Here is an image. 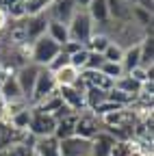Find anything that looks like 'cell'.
I'll return each instance as SVG.
<instances>
[{"instance_id": "25", "label": "cell", "mask_w": 154, "mask_h": 156, "mask_svg": "<svg viewBox=\"0 0 154 156\" xmlns=\"http://www.w3.org/2000/svg\"><path fill=\"white\" fill-rule=\"evenodd\" d=\"M122 67H124V74H128L130 69L139 67V44L132 46V48H126L124 50V56H122Z\"/></svg>"}, {"instance_id": "11", "label": "cell", "mask_w": 154, "mask_h": 156, "mask_svg": "<svg viewBox=\"0 0 154 156\" xmlns=\"http://www.w3.org/2000/svg\"><path fill=\"white\" fill-rule=\"evenodd\" d=\"M115 143H117V141H115L109 132L100 130L91 139V154L89 156H111V150H113Z\"/></svg>"}, {"instance_id": "14", "label": "cell", "mask_w": 154, "mask_h": 156, "mask_svg": "<svg viewBox=\"0 0 154 156\" xmlns=\"http://www.w3.org/2000/svg\"><path fill=\"white\" fill-rule=\"evenodd\" d=\"M106 9H109V20H113V22H130L132 7L124 0H106Z\"/></svg>"}, {"instance_id": "2", "label": "cell", "mask_w": 154, "mask_h": 156, "mask_svg": "<svg viewBox=\"0 0 154 156\" xmlns=\"http://www.w3.org/2000/svg\"><path fill=\"white\" fill-rule=\"evenodd\" d=\"M59 52H61V46L56 41H52L48 35H44V37L37 39V41L30 44V63L39 65V67H48L50 61Z\"/></svg>"}, {"instance_id": "13", "label": "cell", "mask_w": 154, "mask_h": 156, "mask_svg": "<svg viewBox=\"0 0 154 156\" xmlns=\"http://www.w3.org/2000/svg\"><path fill=\"white\" fill-rule=\"evenodd\" d=\"M33 152L37 156H61L59 152V139L56 136H39V139H35L33 143Z\"/></svg>"}, {"instance_id": "10", "label": "cell", "mask_w": 154, "mask_h": 156, "mask_svg": "<svg viewBox=\"0 0 154 156\" xmlns=\"http://www.w3.org/2000/svg\"><path fill=\"white\" fill-rule=\"evenodd\" d=\"M56 93H59L61 102L65 106H70L74 113H81L85 111V91L76 89V87H56Z\"/></svg>"}, {"instance_id": "23", "label": "cell", "mask_w": 154, "mask_h": 156, "mask_svg": "<svg viewBox=\"0 0 154 156\" xmlns=\"http://www.w3.org/2000/svg\"><path fill=\"white\" fill-rule=\"evenodd\" d=\"M63 102H61V98H59V93H50L48 98H44V100L39 102V104H35V106H30V108H35V111H39V113H46V115H52L56 108H59Z\"/></svg>"}, {"instance_id": "20", "label": "cell", "mask_w": 154, "mask_h": 156, "mask_svg": "<svg viewBox=\"0 0 154 156\" xmlns=\"http://www.w3.org/2000/svg\"><path fill=\"white\" fill-rule=\"evenodd\" d=\"M89 17L93 20V24H102L109 20V9H106V0H91L89 7L85 9Z\"/></svg>"}, {"instance_id": "35", "label": "cell", "mask_w": 154, "mask_h": 156, "mask_svg": "<svg viewBox=\"0 0 154 156\" xmlns=\"http://www.w3.org/2000/svg\"><path fill=\"white\" fill-rule=\"evenodd\" d=\"M134 150H132V143L130 141H117L111 150V156H130Z\"/></svg>"}, {"instance_id": "15", "label": "cell", "mask_w": 154, "mask_h": 156, "mask_svg": "<svg viewBox=\"0 0 154 156\" xmlns=\"http://www.w3.org/2000/svg\"><path fill=\"white\" fill-rule=\"evenodd\" d=\"M0 95H2V100H5L7 104H9V102H15V100H26V98L22 95L20 85H17V80H15L13 74H9L7 80L0 85Z\"/></svg>"}, {"instance_id": "1", "label": "cell", "mask_w": 154, "mask_h": 156, "mask_svg": "<svg viewBox=\"0 0 154 156\" xmlns=\"http://www.w3.org/2000/svg\"><path fill=\"white\" fill-rule=\"evenodd\" d=\"M67 33H70V41H76L81 46H85L91 39V35H93V20L89 17V13L85 9H76V13L67 22Z\"/></svg>"}, {"instance_id": "18", "label": "cell", "mask_w": 154, "mask_h": 156, "mask_svg": "<svg viewBox=\"0 0 154 156\" xmlns=\"http://www.w3.org/2000/svg\"><path fill=\"white\" fill-rule=\"evenodd\" d=\"M74 134H76V115H70V117H65V119L56 122L52 136H56L59 141H63V139H70V136H74Z\"/></svg>"}, {"instance_id": "40", "label": "cell", "mask_w": 154, "mask_h": 156, "mask_svg": "<svg viewBox=\"0 0 154 156\" xmlns=\"http://www.w3.org/2000/svg\"><path fill=\"white\" fill-rule=\"evenodd\" d=\"M74 2H76V9H87L91 0H74Z\"/></svg>"}, {"instance_id": "8", "label": "cell", "mask_w": 154, "mask_h": 156, "mask_svg": "<svg viewBox=\"0 0 154 156\" xmlns=\"http://www.w3.org/2000/svg\"><path fill=\"white\" fill-rule=\"evenodd\" d=\"M74 13H76L74 0H52L50 7L46 9L48 20H54V22H61V24H67Z\"/></svg>"}, {"instance_id": "33", "label": "cell", "mask_w": 154, "mask_h": 156, "mask_svg": "<svg viewBox=\"0 0 154 156\" xmlns=\"http://www.w3.org/2000/svg\"><path fill=\"white\" fill-rule=\"evenodd\" d=\"M124 106H120V104H115V102H111V100H104V102H100L95 108H91L98 117H104V115H109V113H113V111H122Z\"/></svg>"}, {"instance_id": "41", "label": "cell", "mask_w": 154, "mask_h": 156, "mask_svg": "<svg viewBox=\"0 0 154 156\" xmlns=\"http://www.w3.org/2000/svg\"><path fill=\"white\" fill-rule=\"evenodd\" d=\"M5 128H7V122H2V119H0V134L5 132Z\"/></svg>"}, {"instance_id": "39", "label": "cell", "mask_w": 154, "mask_h": 156, "mask_svg": "<svg viewBox=\"0 0 154 156\" xmlns=\"http://www.w3.org/2000/svg\"><path fill=\"white\" fill-rule=\"evenodd\" d=\"M5 111H7V102L2 100V95H0V119L5 122Z\"/></svg>"}, {"instance_id": "34", "label": "cell", "mask_w": 154, "mask_h": 156, "mask_svg": "<svg viewBox=\"0 0 154 156\" xmlns=\"http://www.w3.org/2000/svg\"><path fill=\"white\" fill-rule=\"evenodd\" d=\"M65 65H70V56L61 50V52H59V54H56L52 61H50V65H48L46 69H50V72L54 74V72H59V69H61V67H65Z\"/></svg>"}, {"instance_id": "3", "label": "cell", "mask_w": 154, "mask_h": 156, "mask_svg": "<svg viewBox=\"0 0 154 156\" xmlns=\"http://www.w3.org/2000/svg\"><path fill=\"white\" fill-rule=\"evenodd\" d=\"M100 130H102V122H100V117L93 111L85 108L81 113H76V136L91 141Z\"/></svg>"}, {"instance_id": "17", "label": "cell", "mask_w": 154, "mask_h": 156, "mask_svg": "<svg viewBox=\"0 0 154 156\" xmlns=\"http://www.w3.org/2000/svg\"><path fill=\"white\" fill-rule=\"evenodd\" d=\"M78 78H81V72L76 69V67H72V65H65L59 72H54L56 87H74L76 83H78Z\"/></svg>"}, {"instance_id": "7", "label": "cell", "mask_w": 154, "mask_h": 156, "mask_svg": "<svg viewBox=\"0 0 154 156\" xmlns=\"http://www.w3.org/2000/svg\"><path fill=\"white\" fill-rule=\"evenodd\" d=\"M48 22H50V20H48L46 13L24 17V35H26V44H33V41H37L39 37H44L46 30H48Z\"/></svg>"}, {"instance_id": "44", "label": "cell", "mask_w": 154, "mask_h": 156, "mask_svg": "<svg viewBox=\"0 0 154 156\" xmlns=\"http://www.w3.org/2000/svg\"><path fill=\"white\" fill-rule=\"evenodd\" d=\"M0 44H2V35H0Z\"/></svg>"}, {"instance_id": "32", "label": "cell", "mask_w": 154, "mask_h": 156, "mask_svg": "<svg viewBox=\"0 0 154 156\" xmlns=\"http://www.w3.org/2000/svg\"><path fill=\"white\" fill-rule=\"evenodd\" d=\"M87 56H89V50H87V48H83V50H78V52H74V54L70 56V65L76 67L78 72H83V69H85V63H87Z\"/></svg>"}, {"instance_id": "9", "label": "cell", "mask_w": 154, "mask_h": 156, "mask_svg": "<svg viewBox=\"0 0 154 156\" xmlns=\"http://www.w3.org/2000/svg\"><path fill=\"white\" fill-rule=\"evenodd\" d=\"M61 156H89L91 154V141L81 139V136H70V139L59 141Z\"/></svg>"}, {"instance_id": "4", "label": "cell", "mask_w": 154, "mask_h": 156, "mask_svg": "<svg viewBox=\"0 0 154 156\" xmlns=\"http://www.w3.org/2000/svg\"><path fill=\"white\" fill-rule=\"evenodd\" d=\"M56 91V83H54V74L46 67L39 69V74H37V80H35V87H33V93L28 98V104L35 106V104H39L44 98H48L50 93Z\"/></svg>"}, {"instance_id": "27", "label": "cell", "mask_w": 154, "mask_h": 156, "mask_svg": "<svg viewBox=\"0 0 154 156\" xmlns=\"http://www.w3.org/2000/svg\"><path fill=\"white\" fill-rule=\"evenodd\" d=\"M7 124H9L11 128H15V130H28V124H30V108H24V111H20V113L11 115L9 119H7Z\"/></svg>"}, {"instance_id": "36", "label": "cell", "mask_w": 154, "mask_h": 156, "mask_svg": "<svg viewBox=\"0 0 154 156\" xmlns=\"http://www.w3.org/2000/svg\"><path fill=\"white\" fill-rule=\"evenodd\" d=\"M102 65H104V56L98 54V52H89L87 63H85V69H100Z\"/></svg>"}, {"instance_id": "6", "label": "cell", "mask_w": 154, "mask_h": 156, "mask_svg": "<svg viewBox=\"0 0 154 156\" xmlns=\"http://www.w3.org/2000/svg\"><path fill=\"white\" fill-rule=\"evenodd\" d=\"M39 65H35V63H26V65H22L20 69H15L13 72V76H15V80H17V85H20V91H22V95L26 98H30V93H33V87H35V80H37V74H39Z\"/></svg>"}, {"instance_id": "31", "label": "cell", "mask_w": 154, "mask_h": 156, "mask_svg": "<svg viewBox=\"0 0 154 156\" xmlns=\"http://www.w3.org/2000/svg\"><path fill=\"white\" fill-rule=\"evenodd\" d=\"M102 56H104V61H109V63H122V56H124V50L117 46V44H109L106 46V50L102 52Z\"/></svg>"}, {"instance_id": "16", "label": "cell", "mask_w": 154, "mask_h": 156, "mask_svg": "<svg viewBox=\"0 0 154 156\" xmlns=\"http://www.w3.org/2000/svg\"><path fill=\"white\" fill-rule=\"evenodd\" d=\"M139 67H154V37L145 35L143 41L139 44Z\"/></svg>"}, {"instance_id": "43", "label": "cell", "mask_w": 154, "mask_h": 156, "mask_svg": "<svg viewBox=\"0 0 154 156\" xmlns=\"http://www.w3.org/2000/svg\"><path fill=\"white\" fill-rule=\"evenodd\" d=\"M130 156H141V154H139V152H132V154H130Z\"/></svg>"}, {"instance_id": "26", "label": "cell", "mask_w": 154, "mask_h": 156, "mask_svg": "<svg viewBox=\"0 0 154 156\" xmlns=\"http://www.w3.org/2000/svg\"><path fill=\"white\" fill-rule=\"evenodd\" d=\"M109 44H111V39H109L106 35H102V33H93L91 39L85 44V48H87L89 52H98V54H102V52L106 50Z\"/></svg>"}, {"instance_id": "19", "label": "cell", "mask_w": 154, "mask_h": 156, "mask_svg": "<svg viewBox=\"0 0 154 156\" xmlns=\"http://www.w3.org/2000/svg\"><path fill=\"white\" fill-rule=\"evenodd\" d=\"M46 35L52 39V41H56L59 46L67 44L70 41V33H67V24H61V22H54V20H50L48 22V30Z\"/></svg>"}, {"instance_id": "24", "label": "cell", "mask_w": 154, "mask_h": 156, "mask_svg": "<svg viewBox=\"0 0 154 156\" xmlns=\"http://www.w3.org/2000/svg\"><path fill=\"white\" fill-rule=\"evenodd\" d=\"M106 93H109V91H102V89H98V87H87V89H85V106H87L89 111L95 108L100 102L106 100Z\"/></svg>"}, {"instance_id": "21", "label": "cell", "mask_w": 154, "mask_h": 156, "mask_svg": "<svg viewBox=\"0 0 154 156\" xmlns=\"http://www.w3.org/2000/svg\"><path fill=\"white\" fill-rule=\"evenodd\" d=\"M130 20L137 26H141L143 30H148V35H152V11H145V9L134 5L132 11H130Z\"/></svg>"}, {"instance_id": "29", "label": "cell", "mask_w": 154, "mask_h": 156, "mask_svg": "<svg viewBox=\"0 0 154 156\" xmlns=\"http://www.w3.org/2000/svg\"><path fill=\"white\" fill-rule=\"evenodd\" d=\"M128 76L132 78V80H137L139 85H145V83L154 80V67H150V69H145V67H134V69L128 72Z\"/></svg>"}, {"instance_id": "30", "label": "cell", "mask_w": 154, "mask_h": 156, "mask_svg": "<svg viewBox=\"0 0 154 156\" xmlns=\"http://www.w3.org/2000/svg\"><path fill=\"white\" fill-rule=\"evenodd\" d=\"M100 72H102V76L111 78L113 83L117 80V78L124 76V67H122V63H109V61H104V65L100 67Z\"/></svg>"}, {"instance_id": "42", "label": "cell", "mask_w": 154, "mask_h": 156, "mask_svg": "<svg viewBox=\"0 0 154 156\" xmlns=\"http://www.w3.org/2000/svg\"><path fill=\"white\" fill-rule=\"evenodd\" d=\"M124 2H128L130 7H134V5H137V0H124Z\"/></svg>"}, {"instance_id": "12", "label": "cell", "mask_w": 154, "mask_h": 156, "mask_svg": "<svg viewBox=\"0 0 154 156\" xmlns=\"http://www.w3.org/2000/svg\"><path fill=\"white\" fill-rule=\"evenodd\" d=\"M81 80L87 87H98L102 91H111L113 89V80L106 78V76H102L100 69H83L81 72Z\"/></svg>"}, {"instance_id": "22", "label": "cell", "mask_w": 154, "mask_h": 156, "mask_svg": "<svg viewBox=\"0 0 154 156\" xmlns=\"http://www.w3.org/2000/svg\"><path fill=\"white\" fill-rule=\"evenodd\" d=\"M113 87L120 89V91H124V93H128V95H132V98H137L139 91H141V85H139L137 80H132L128 74H124L122 78H117V80L113 83Z\"/></svg>"}, {"instance_id": "38", "label": "cell", "mask_w": 154, "mask_h": 156, "mask_svg": "<svg viewBox=\"0 0 154 156\" xmlns=\"http://www.w3.org/2000/svg\"><path fill=\"white\" fill-rule=\"evenodd\" d=\"M7 22H9V17H7V11H5V9H0V33L5 30Z\"/></svg>"}, {"instance_id": "37", "label": "cell", "mask_w": 154, "mask_h": 156, "mask_svg": "<svg viewBox=\"0 0 154 156\" xmlns=\"http://www.w3.org/2000/svg\"><path fill=\"white\" fill-rule=\"evenodd\" d=\"M137 7H141L145 11H154V0H137Z\"/></svg>"}, {"instance_id": "5", "label": "cell", "mask_w": 154, "mask_h": 156, "mask_svg": "<svg viewBox=\"0 0 154 156\" xmlns=\"http://www.w3.org/2000/svg\"><path fill=\"white\" fill-rule=\"evenodd\" d=\"M54 117L52 115H46V113H39L30 108V124H28V132L35 136V139H39V136H50L54 134Z\"/></svg>"}, {"instance_id": "28", "label": "cell", "mask_w": 154, "mask_h": 156, "mask_svg": "<svg viewBox=\"0 0 154 156\" xmlns=\"http://www.w3.org/2000/svg\"><path fill=\"white\" fill-rule=\"evenodd\" d=\"M22 2H24V13H26V17H30V15L46 13V9L50 7L52 0H22Z\"/></svg>"}]
</instances>
